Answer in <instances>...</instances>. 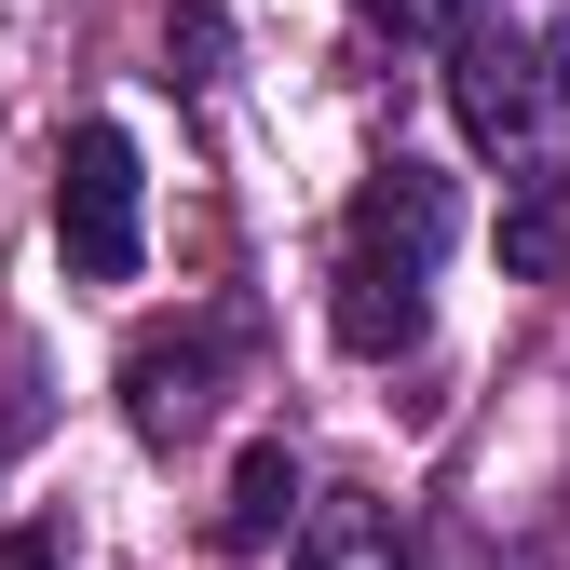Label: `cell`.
I'll return each instance as SVG.
<instances>
[{
    "label": "cell",
    "mask_w": 570,
    "mask_h": 570,
    "mask_svg": "<svg viewBox=\"0 0 570 570\" xmlns=\"http://www.w3.org/2000/svg\"><path fill=\"white\" fill-rule=\"evenodd\" d=\"M449 109L475 164H503V272L557 285L570 272V41L530 0H489L449 41Z\"/></svg>",
    "instance_id": "obj_1"
},
{
    "label": "cell",
    "mask_w": 570,
    "mask_h": 570,
    "mask_svg": "<svg viewBox=\"0 0 570 570\" xmlns=\"http://www.w3.org/2000/svg\"><path fill=\"white\" fill-rule=\"evenodd\" d=\"M462 245V177L435 164H381L367 190H353V218H340V272H326V326L340 353H367V367H394V353L435 340V258Z\"/></svg>",
    "instance_id": "obj_2"
},
{
    "label": "cell",
    "mask_w": 570,
    "mask_h": 570,
    "mask_svg": "<svg viewBox=\"0 0 570 570\" xmlns=\"http://www.w3.org/2000/svg\"><path fill=\"white\" fill-rule=\"evenodd\" d=\"M245 353H258V313H245V299L177 313V326H136V340H122V435L177 462L204 421H218V394H232Z\"/></svg>",
    "instance_id": "obj_3"
},
{
    "label": "cell",
    "mask_w": 570,
    "mask_h": 570,
    "mask_svg": "<svg viewBox=\"0 0 570 570\" xmlns=\"http://www.w3.org/2000/svg\"><path fill=\"white\" fill-rule=\"evenodd\" d=\"M55 258L82 285H136V258H150V177H136L122 122H82L55 150Z\"/></svg>",
    "instance_id": "obj_4"
},
{
    "label": "cell",
    "mask_w": 570,
    "mask_h": 570,
    "mask_svg": "<svg viewBox=\"0 0 570 570\" xmlns=\"http://www.w3.org/2000/svg\"><path fill=\"white\" fill-rule=\"evenodd\" d=\"M299 517H313V503H299V449H285V435H245V462H232V489H218V517H204V557H272Z\"/></svg>",
    "instance_id": "obj_5"
},
{
    "label": "cell",
    "mask_w": 570,
    "mask_h": 570,
    "mask_svg": "<svg viewBox=\"0 0 570 570\" xmlns=\"http://www.w3.org/2000/svg\"><path fill=\"white\" fill-rule=\"evenodd\" d=\"M285 570H407V517L381 503V489H326V503L299 517V557Z\"/></svg>",
    "instance_id": "obj_6"
},
{
    "label": "cell",
    "mask_w": 570,
    "mask_h": 570,
    "mask_svg": "<svg viewBox=\"0 0 570 570\" xmlns=\"http://www.w3.org/2000/svg\"><path fill=\"white\" fill-rule=\"evenodd\" d=\"M218 55H232V0H177V28H164V82L204 96V82H218Z\"/></svg>",
    "instance_id": "obj_7"
},
{
    "label": "cell",
    "mask_w": 570,
    "mask_h": 570,
    "mask_svg": "<svg viewBox=\"0 0 570 570\" xmlns=\"http://www.w3.org/2000/svg\"><path fill=\"white\" fill-rule=\"evenodd\" d=\"M0 570H68V543H55L41 517H14V530H0Z\"/></svg>",
    "instance_id": "obj_8"
},
{
    "label": "cell",
    "mask_w": 570,
    "mask_h": 570,
    "mask_svg": "<svg viewBox=\"0 0 570 570\" xmlns=\"http://www.w3.org/2000/svg\"><path fill=\"white\" fill-rule=\"evenodd\" d=\"M367 28H394V41H435V0H353Z\"/></svg>",
    "instance_id": "obj_9"
},
{
    "label": "cell",
    "mask_w": 570,
    "mask_h": 570,
    "mask_svg": "<svg viewBox=\"0 0 570 570\" xmlns=\"http://www.w3.org/2000/svg\"><path fill=\"white\" fill-rule=\"evenodd\" d=\"M28 421H41V381L14 367V381H0V449H28Z\"/></svg>",
    "instance_id": "obj_10"
}]
</instances>
